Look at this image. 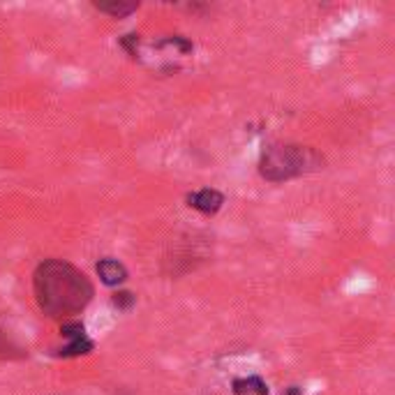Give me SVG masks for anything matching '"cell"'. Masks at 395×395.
<instances>
[{"label":"cell","mask_w":395,"mask_h":395,"mask_svg":"<svg viewBox=\"0 0 395 395\" xmlns=\"http://www.w3.org/2000/svg\"><path fill=\"white\" fill-rule=\"evenodd\" d=\"M37 305L49 317H68L81 312L95 296L93 282L74 263L63 259H47L32 275Z\"/></svg>","instance_id":"1"},{"label":"cell","mask_w":395,"mask_h":395,"mask_svg":"<svg viewBox=\"0 0 395 395\" xmlns=\"http://www.w3.org/2000/svg\"><path fill=\"white\" fill-rule=\"evenodd\" d=\"M321 167H324V157L314 148L301 146V143H271L259 157L261 179L271 183L298 179Z\"/></svg>","instance_id":"2"},{"label":"cell","mask_w":395,"mask_h":395,"mask_svg":"<svg viewBox=\"0 0 395 395\" xmlns=\"http://www.w3.org/2000/svg\"><path fill=\"white\" fill-rule=\"evenodd\" d=\"M188 203L203 215H215L222 208V203H225V194L213 188H203L199 192L188 194Z\"/></svg>","instance_id":"3"},{"label":"cell","mask_w":395,"mask_h":395,"mask_svg":"<svg viewBox=\"0 0 395 395\" xmlns=\"http://www.w3.org/2000/svg\"><path fill=\"white\" fill-rule=\"evenodd\" d=\"M97 275L107 287H118L128 280V268H125V263L109 256V259L97 261Z\"/></svg>","instance_id":"4"},{"label":"cell","mask_w":395,"mask_h":395,"mask_svg":"<svg viewBox=\"0 0 395 395\" xmlns=\"http://www.w3.org/2000/svg\"><path fill=\"white\" fill-rule=\"evenodd\" d=\"M95 10H100L102 14H109L114 19H125L132 12L139 10V3H125V0H114V3H95Z\"/></svg>","instance_id":"5"},{"label":"cell","mask_w":395,"mask_h":395,"mask_svg":"<svg viewBox=\"0 0 395 395\" xmlns=\"http://www.w3.org/2000/svg\"><path fill=\"white\" fill-rule=\"evenodd\" d=\"M236 395H268V386L261 377H243L234 381Z\"/></svg>","instance_id":"6"},{"label":"cell","mask_w":395,"mask_h":395,"mask_svg":"<svg viewBox=\"0 0 395 395\" xmlns=\"http://www.w3.org/2000/svg\"><path fill=\"white\" fill-rule=\"evenodd\" d=\"M93 352V340L90 338H77V340H70V345L63 349L61 356H81V354H90Z\"/></svg>","instance_id":"7"},{"label":"cell","mask_w":395,"mask_h":395,"mask_svg":"<svg viewBox=\"0 0 395 395\" xmlns=\"http://www.w3.org/2000/svg\"><path fill=\"white\" fill-rule=\"evenodd\" d=\"M61 333H63L68 340H77V338H83L85 328H83L81 321H65V324L61 326Z\"/></svg>","instance_id":"8"},{"label":"cell","mask_w":395,"mask_h":395,"mask_svg":"<svg viewBox=\"0 0 395 395\" xmlns=\"http://www.w3.org/2000/svg\"><path fill=\"white\" fill-rule=\"evenodd\" d=\"M111 301H114V305L118 307V310H130L136 298L130 292H118V294H114V298Z\"/></svg>","instance_id":"9"},{"label":"cell","mask_w":395,"mask_h":395,"mask_svg":"<svg viewBox=\"0 0 395 395\" xmlns=\"http://www.w3.org/2000/svg\"><path fill=\"white\" fill-rule=\"evenodd\" d=\"M285 395H303V388H298V386H289Z\"/></svg>","instance_id":"10"}]
</instances>
